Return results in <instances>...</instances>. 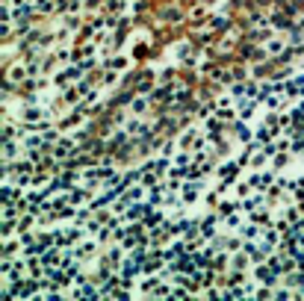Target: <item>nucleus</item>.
I'll use <instances>...</instances> for the list:
<instances>
[{"instance_id":"obj_7","label":"nucleus","mask_w":304,"mask_h":301,"mask_svg":"<svg viewBox=\"0 0 304 301\" xmlns=\"http://www.w3.org/2000/svg\"><path fill=\"white\" fill-rule=\"evenodd\" d=\"M257 103H260V98H242L237 106V116L242 118V121H248V118L257 112Z\"/></svg>"},{"instance_id":"obj_17","label":"nucleus","mask_w":304,"mask_h":301,"mask_svg":"<svg viewBox=\"0 0 304 301\" xmlns=\"http://www.w3.org/2000/svg\"><path fill=\"white\" fill-rule=\"evenodd\" d=\"M266 48H269V53H278V50L284 48V42H281V39H278V42H269V45H266Z\"/></svg>"},{"instance_id":"obj_1","label":"nucleus","mask_w":304,"mask_h":301,"mask_svg":"<svg viewBox=\"0 0 304 301\" xmlns=\"http://www.w3.org/2000/svg\"><path fill=\"white\" fill-rule=\"evenodd\" d=\"M27 130H45V127H51V112L48 109H42L39 103H27L24 109H21V118H18Z\"/></svg>"},{"instance_id":"obj_8","label":"nucleus","mask_w":304,"mask_h":301,"mask_svg":"<svg viewBox=\"0 0 304 301\" xmlns=\"http://www.w3.org/2000/svg\"><path fill=\"white\" fill-rule=\"evenodd\" d=\"M83 118H86V112L80 109V106H74V109H71V112H68V116L62 118V121H59V130H68V127H77V124H80Z\"/></svg>"},{"instance_id":"obj_6","label":"nucleus","mask_w":304,"mask_h":301,"mask_svg":"<svg viewBox=\"0 0 304 301\" xmlns=\"http://www.w3.org/2000/svg\"><path fill=\"white\" fill-rule=\"evenodd\" d=\"M201 192H204L201 180H186L183 189H180V201H183V204H195V201L201 198Z\"/></svg>"},{"instance_id":"obj_16","label":"nucleus","mask_w":304,"mask_h":301,"mask_svg":"<svg viewBox=\"0 0 304 301\" xmlns=\"http://www.w3.org/2000/svg\"><path fill=\"white\" fill-rule=\"evenodd\" d=\"M163 21H169V24H177V21H183V15H180V12H177V9H166V12H163Z\"/></svg>"},{"instance_id":"obj_10","label":"nucleus","mask_w":304,"mask_h":301,"mask_svg":"<svg viewBox=\"0 0 304 301\" xmlns=\"http://www.w3.org/2000/svg\"><path fill=\"white\" fill-rule=\"evenodd\" d=\"M154 89H157V86H154V74H151V71H145V74L139 77V86H136V92H139V95H151Z\"/></svg>"},{"instance_id":"obj_13","label":"nucleus","mask_w":304,"mask_h":301,"mask_svg":"<svg viewBox=\"0 0 304 301\" xmlns=\"http://www.w3.org/2000/svg\"><path fill=\"white\" fill-rule=\"evenodd\" d=\"M210 30L216 33V30H231V18L216 12V15H210Z\"/></svg>"},{"instance_id":"obj_15","label":"nucleus","mask_w":304,"mask_h":301,"mask_svg":"<svg viewBox=\"0 0 304 301\" xmlns=\"http://www.w3.org/2000/svg\"><path fill=\"white\" fill-rule=\"evenodd\" d=\"M103 68H112V71H124L127 68V59L124 56H112V59H106V62H101Z\"/></svg>"},{"instance_id":"obj_5","label":"nucleus","mask_w":304,"mask_h":301,"mask_svg":"<svg viewBox=\"0 0 304 301\" xmlns=\"http://www.w3.org/2000/svg\"><path fill=\"white\" fill-rule=\"evenodd\" d=\"M221 221V216L213 210L210 216H204V218H198V228H201V236L210 242V239H216V224Z\"/></svg>"},{"instance_id":"obj_18","label":"nucleus","mask_w":304,"mask_h":301,"mask_svg":"<svg viewBox=\"0 0 304 301\" xmlns=\"http://www.w3.org/2000/svg\"><path fill=\"white\" fill-rule=\"evenodd\" d=\"M192 21H195V24H201V21H204V9H195V12H192Z\"/></svg>"},{"instance_id":"obj_9","label":"nucleus","mask_w":304,"mask_h":301,"mask_svg":"<svg viewBox=\"0 0 304 301\" xmlns=\"http://www.w3.org/2000/svg\"><path fill=\"white\" fill-rule=\"evenodd\" d=\"M231 266L239 269V272H248L254 263H251V257H248L245 251H237V254H231Z\"/></svg>"},{"instance_id":"obj_11","label":"nucleus","mask_w":304,"mask_h":301,"mask_svg":"<svg viewBox=\"0 0 304 301\" xmlns=\"http://www.w3.org/2000/svg\"><path fill=\"white\" fill-rule=\"evenodd\" d=\"M237 210H239V201H231V198H221L219 204H216V213H219L221 218L231 216V213H237Z\"/></svg>"},{"instance_id":"obj_2","label":"nucleus","mask_w":304,"mask_h":301,"mask_svg":"<svg viewBox=\"0 0 304 301\" xmlns=\"http://www.w3.org/2000/svg\"><path fill=\"white\" fill-rule=\"evenodd\" d=\"M83 77H86V71H83V68L77 65V62H68V65L62 68L59 74H53V86H56V89H68V86L80 83Z\"/></svg>"},{"instance_id":"obj_12","label":"nucleus","mask_w":304,"mask_h":301,"mask_svg":"<svg viewBox=\"0 0 304 301\" xmlns=\"http://www.w3.org/2000/svg\"><path fill=\"white\" fill-rule=\"evenodd\" d=\"M234 136H237L239 142H245V145L251 142V130H248V124H245L242 118H237V121H234Z\"/></svg>"},{"instance_id":"obj_14","label":"nucleus","mask_w":304,"mask_h":301,"mask_svg":"<svg viewBox=\"0 0 304 301\" xmlns=\"http://www.w3.org/2000/svg\"><path fill=\"white\" fill-rule=\"evenodd\" d=\"M148 103H151V98L139 95V98L130 100V112H133V116H142V112H148Z\"/></svg>"},{"instance_id":"obj_3","label":"nucleus","mask_w":304,"mask_h":301,"mask_svg":"<svg viewBox=\"0 0 304 301\" xmlns=\"http://www.w3.org/2000/svg\"><path fill=\"white\" fill-rule=\"evenodd\" d=\"M177 142H180V150H198V148L207 145V133H201L198 127H189Z\"/></svg>"},{"instance_id":"obj_4","label":"nucleus","mask_w":304,"mask_h":301,"mask_svg":"<svg viewBox=\"0 0 304 301\" xmlns=\"http://www.w3.org/2000/svg\"><path fill=\"white\" fill-rule=\"evenodd\" d=\"M71 254H74V257H77L80 263L92 260V257L98 254V239H95V236H89V239H86V236H83V239H80V242H77V245L71 248Z\"/></svg>"}]
</instances>
